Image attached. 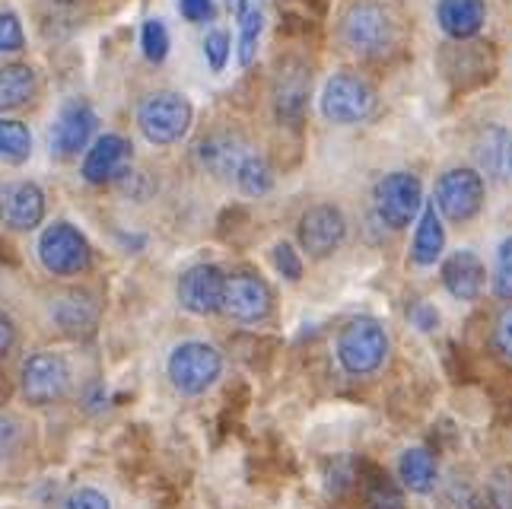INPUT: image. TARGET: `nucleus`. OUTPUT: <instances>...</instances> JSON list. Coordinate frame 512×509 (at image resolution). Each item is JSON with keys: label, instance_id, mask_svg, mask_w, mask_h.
Wrapping results in <instances>:
<instances>
[{"label": "nucleus", "instance_id": "f257e3e1", "mask_svg": "<svg viewBox=\"0 0 512 509\" xmlns=\"http://www.w3.org/2000/svg\"><path fill=\"white\" fill-rule=\"evenodd\" d=\"M344 45L366 61L388 58L401 42V23L392 7L379 0H353L341 20Z\"/></svg>", "mask_w": 512, "mask_h": 509}, {"label": "nucleus", "instance_id": "f03ea898", "mask_svg": "<svg viewBox=\"0 0 512 509\" xmlns=\"http://www.w3.org/2000/svg\"><path fill=\"white\" fill-rule=\"evenodd\" d=\"M388 357V331L376 319H353L338 335V363L350 376L376 373Z\"/></svg>", "mask_w": 512, "mask_h": 509}, {"label": "nucleus", "instance_id": "7ed1b4c3", "mask_svg": "<svg viewBox=\"0 0 512 509\" xmlns=\"http://www.w3.org/2000/svg\"><path fill=\"white\" fill-rule=\"evenodd\" d=\"M194 109L182 93H153L140 102L137 125L150 144H179L191 128Z\"/></svg>", "mask_w": 512, "mask_h": 509}, {"label": "nucleus", "instance_id": "20e7f679", "mask_svg": "<svg viewBox=\"0 0 512 509\" xmlns=\"http://www.w3.org/2000/svg\"><path fill=\"white\" fill-rule=\"evenodd\" d=\"M376 109V90L366 77L341 70L322 90V115L334 125H360Z\"/></svg>", "mask_w": 512, "mask_h": 509}, {"label": "nucleus", "instance_id": "39448f33", "mask_svg": "<svg viewBox=\"0 0 512 509\" xmlns=\"http://www.w3.org/2000/svg\"><path fill=\"white\" fill-rule=\"evenodd\" d=\"M169 379L182 395H201L214 385L223 373V357L217 347L204 341H185L172 350L169 357Z\"/></svg>", "mask_w": 512, "mask_h": 509}, {"label": "nucleus", "instance_id": "423d86ee", "mask_svg": "<svg viewBox=\"0 0 512 509\" xmlns=\"http://www.w3.org/2000/svg\"><path fill=\"white\" fill-rule=\"evenodd\" d=\"M373 201H376V214L385 226L404 230L423 210V185L414 172H388L376 182Z\"/></svg>", "mask_w": 512, "mask_h": 509}, {"label": "nucleus", "instance_id": "0eeeda50", "mask_svg": "<svg viewBox=\"0 0 512 509\" xmlns=\"http://www.w3.org/2000/svg\"><path fill=\"white\" fill-rule=\"evenodd\" d=\"M39 258L48 274H58V277L80 274V271H86V265H90V242H86V236L77 230V226L58 220L42 233Z\"/></svg>", "mask_w": 512, "mask_h": 509}, {"label": "nucleus", "instance_id": "6e6552de", "mask_svg": "<svg viewBox=\"0 0 512 509\" xmlns=\"http://www.w3.org/2000/svg\"><path fill=\"white\" fill-rule=\"evenodd\" d=\"M274 309V293L268 287V280H261L252 271H236L226 277V290H223V312L233 322L242 325H255L264 322Z\"/></svg>", "mask_w": 512, "mask_h": 509}, {"label": "nucleus", "instance_id": "1a4fd4ad", "mask_svg": "<svg viewBox=\"0 0 512 509\" xmlns=\"http://www.w3.org/2000/svg\"><path fill=\"white\" fill-rule=\"evenodd\" d=\"M436 210L452 223H468L484 204V179L474 169H449L436 182Z\"/></svg>", "mask_w": 512, "mask_h": 509}, {"label": "nucleus", "instance_id": "9d476101", "mask_svg": "<svg viewBox=\"0 0 512 509\" xmlns=\"http://www.w3.org/2000/svg\"><path fill=\"white\" fill-rule=\"evenodd\" d=\"M344 239H347V220L341 214V207L334 204H315L299 220V245L312 258H328L331 252L341 249Z\"/></svg>", "mask_w": 512, "mask_h": 509}, {"label": "nucleus", "instance_id": "9b49d317", "mask_svg": "<svg viewBox=\"0 0 512 509\" xmlns=\"http://www.w3.org/2000/svg\"><path fill=\"white\" fill-rule=\"evenodd\" d=\"M96 131V112L86 99H67L51 128V156L70 160L80 150H86L90 137Z\"/></svg>", "mask_w": 512, "mask_h": 509}, {"label": "nucleus", "instance_id": "f8f14e48", "mask_svg": "<svg viewBox=\"0 0 512 509\" xmlns=\"http://www.w3.org/2000/svg\"><path fill=\"white\" fill-rule=\"evenodd\" d=\"M70 389V366L58 354H32L23 363V395L32 405H51Z\"/></svg>", "mask_w": 512, "mask_h": 509}, {"label": "nucleus", "instance_id": "ddd939ff", "mask_svg": "<svg viewBox=\"0 0 512 509\" xmlns=\"http://www.w3.org/2000/svg\"><path fill=\"white\" fill-rule=\"evenodd\" d=\"M274 112L284 125H296L309 109L312 96V67L303 61H284L274 77Z\"/></svg>", "mask_w": 512, "mask_h": 509}, {"label": "nucleus", "instance_id": "4468645a", "mask_svg": "<svg viewBox=\"0 0 512 509\" xmlns=\"http://www.w3.org/2000/svg\"><path fill=\"white\" fill-rule=\"evenodd\" d=\"M226 274L217 265H194L179 280V303L191 315H214L223 312Z\"/></svg>", "mask_w": 512, "mask_h": 509}, {"label": "nucleus", "instance_id": "2eb2a0df", "mask_svg": "<svg viewBox=\"0 0 512 509\" xmlns=\"http://www.w3.org/2000/svg\"><path fill=\"white\" fill-rule=\"evenodd\" d=\"M0 220H4L10 230L16 233H29L45 220V195L35 182H16L4 191L0 198Z\"/></svg>", "mask_w": 512, "mask_h": 509}, {"label": "nucleus", "instance_id": "dca6fc26", "mask_svg": "<svg viewBox=\"0 0 512 509\" xmlns=\"http://www.w3.org/2000/svg\"><path fill=\"white\" fill-rule=\"evenodd\" d=\"M131 163V144L121 134H105L99 137L93 150L86 153L83 160V179L90 185H102V182H112L118 179L121 172L128 169Z\"/></svg>", "mask_w": 512, "mask_h": 509}, {"label": "nucleus", "instance_id": "f3484780", "mask_svg": "<svg viewBox=\"0 0 512 509\" xmlns=\"http://www.w3.org/2000/svg\"><path fill=\"white\" fill-rule=\"evenodd\" d=\"M436 23L455 42L474 39L487 23V4L484 0H439Z\"/></svg>", "mask_w": 512, "mask_h": 509}, {"label": "nucleus", "instance_id": "a211bd4d", "mask_svg": "<svg viewBox=\"0 0 512 509\" xmlns=\"http://www.w3.org/2000/svg\"><path fill=\"white\" fill-rule=\"evenodd\" d=\"M484 265L474 252H452L443 261V284L455 296V300L471 303L484 293Z\"/></svg>", "mask_w": 512, "mask_h": 509}, {"label": "nucleus", "instance_id": "6ab92c4d", "mask_svg": "<svg viewBox=\"0 0 512 509\" xmlns=\"http://www.w3.org/2000/svg\"><path fill=\"white\" fill-rule=\"evenodd\" d=\"M252 147L236 134H214L198 147V156L207 172H214L217 179H236V169L242 166Z\"/></svg>", "mask_w": 512, "mask_h": 509}, {"label": "nucleus", "instance_id": "aec40b11", "mask_svg": "<svg viewBox=\"0 0 512 509\" xmlns=\"http://www.w3.org/2000/svg\"><path fill=\"white\" fill-rule=\"evenodd\" d=\"M51 319H55L67 335H86V331H93L99 309L90 293L70 290V293H61L55 306H51Z\"/></svg>", "mask_w": 512, "mask_h": 509}, {"label": "nucleus", "instance_id": "412c9836", "mask_svg": "<svg viewBox=\"0 0 512 509\" xmlns=\"http://www.w3.org/2000/svg\"><path fill=\"white\" fill-rule=\"evenodd\" d=\"M443 249H446V230H443V220H439V210L436 204H423L417 233H414V249H411L414 265L420 268L436 265V261L443 258Z\"/></svg>", "mask_w": 512, "mask_h": 509}, {"label": "nucleus", "instance_id": "4be33fe9", "mask_svg": "<svg viewBox=\"0 0 512 509\" xmlns=\"http://www.w3.org/2000/svg\"><path fill=\"white\" fill-rule=\"evenodd\" d=\"M398 475H401V484L408 487L411 494H430V490L436 487V478H439L436 455L423 446L404 449L401 459H398Z\"/></svg>", "mask_w": 512, "mask_h": 509}, {"label": "nucleus", "instance_id": "5701e85b", "mask_svg": "<svg viewBox=\"0 0 512 509\" xmlns=\"http://www.w3.org/2000/svg\"><path fill=\"white\" fill-rule=\"evenodd\" d=\"M39 80L29 64H7L0 67V112L23 109L26 102H32Z\"/></svg>", "mask_w": 512, "mask_h": 509}, {"label": "nucleus", "instance_id": "b1692460", "mask_svg": "<svg viewBox=\"0 0 512 509\" xmlns=\"http://www.w3.org/2000/svg\"><path fill=\"white\" fill-rule=\"evenodd\" d=\"M236 185L242 195H249V198H261V195H268V191L274 188V169L271 163L264 160L261 153H249L242 160V166L236 169Z\"/></svg>", "mask_w": 512, "mask_h": 509}, {"label": "nucleus", "instance_id": "393cba45", "mask_svg": "<svg viewBox=\"0 0 512 509\" xmlns=\"http://www.w3.org/2000/svg\"><path fill=\"white\" fill-rule=\"evenodd\" d=\"M32 153V134L23 121L0 118V163L4 166H20Z\"/></svg>", "mask_w": 512, "mask_h": 509}, {"label": "nucleus", "instance_id": "a878e982", "mask_svg": "<svg viewBox=\"0 0 512 509\" xmlns=\"http://www.w3.org/2000/svg\"><path fill=\"white\" fill-rule=\"evenodd\" d=\"M261 29H264V16H261L258 7H249L239 16V64L242 67H249L255 61Z\"/></svg>", "mask_w": 512, "mask_h": 509}, {"label": "nucleus", "instance_id": "bb28decb", "mask_svg": "<svg viewBox=\"0 0 512 509\" xmlns=\"http://www.w3.org/2000/svg\"><path fill=\"white\" fill-rule=\"evenodd\" d=\"M366 503H369V509H408L404 506L401 490L385 475H379V471H373L366 481Z\"/></svg>", "mask_w": 512, "mask_h": 509}, {"label": "nucleus", "instance_id": "cd10ccee", "mask_svg": "<svg viewBox=\"0 0 512 509\" xmlns=\"http://www.w3.org/2000/svg\"><path fill=\"white\" fill-rule=\"evenodd\" d=\"M140 45H144V55L153 64H163L169 55V32L163 26V20H147L144 32H140Z\"/></svg>", "mask_w": 512, "mask_h": 509}, {"label": "nucleus", "instance_id": "c85d7f7f", "mask_svg": "<svg viewBox=\"0 0 512 509\" xmlns=\"http://www.w3.org/2000/svg\"><path fill=\"white\" fill-rule=\"evenodd\" d=\"M229 51H233V45H229V35L223 29L207 32V39H204V58H207V64H210V70H214V74H220V70L226 67Z\"/></svg>", "mask_w": 512, "mask_h": 509}, {"label": "nucleus", "instance_id": "c756f323", "mask_svg": "<svg viewBox=\"0 0 512 509\" xmlns=\"http://www.w3.org/2000/svg\"><path fill=\"white\" fill-rule=\"evenodd\" d=\"M493 287H497V296L512 300V236L503 239L497 249V277H493Z\"/></svg>", "mask_w": 512, "mask_h": 509}, {"label": "nucleus", "instance_id": "7c9ffc66", "mask_svg": "<svg viewBox=\"0 0 512 509\" xmlns=\"http://www.w3.org/2000/svg\"><path fill=\"white\" fill-rule=\"evenodd\" d=\"M26 45V35H23V26L16 20L13 13H0V55L4 51H20Z\"/></svg>", "mask_w": 512, "mask_h": 509}, {"label": "nucleus", "instance_id": "2f4dec72", "mask_svg": "<svg viewBox=\"0 0 512 509\" xmlns=\"http://www.w3.org/2000/svg\"><path fill=\"white\" fill-rule=\"evenodd\" d=\"M274 268L284 274L287 280H296L303 277V261H299V255L293 252V245H287V242H277L274 245Z\"/></svg>", "mask_w": 512, "mask_h": 509}, {"label": "nucleus", "instance_id": "473e14b6", "mask_svg": "<svg viewBox=\"0 0 512 509\" xmlns=\"http://www.w3.org/2000/svg\"><path fill=\"white\" fill-rule=\"evenodd\" d=\"M493 350L497 357L512 363V306L503 309V315L497 319V328H493Z\"/></svg>", "mask_w": 512, "mask_h": 509}, {"label": "nucleus", "instance_id": "72a5a7b5", "mask_svg": "<svg viewBox=\"0 0 512 509\" xmlns=\"http://www.w3.org/2000/svg\"><path fill=\"white\" fill-rule=\"evenodd\" d=\"M61 509H112V503H109V497L99 494L93 487H77L74 494L61 503Z\"/></svg>", "mask_w": 512, "mask_h": 509}, {"label": "nucleus", "instance_id": "f704fd0d", "mask_svg": "<svg viewBox=\"0 0 512 509\" xmlns=\"http://www.w3.org/2000/svg\"><path fill=\"white\" fill-rule=\"evenodd\" d=\"M16 440H20V424L10 414H0V459L16 449Z\"/></svg>", "mask_w": 512, "mask_h": 509}, {"label": "nucleus", "instance_id": "c9c22d12", "mask_svg": "<svg viewBox=\"0 0 512 509\" xmlns=\"http://www.w3.org/2000/svg\"><path fill=\"white\" fill-rule=\"evenodd\" d=\"M411 322L423 331V335H430V331L439 328V312H436V306H430V303H417V306L411 309Z\"/></svg>", "mask_w": 512, "mask_h": 509}, {"label": "nucleus", "instance_id": "e433bc0d", "mask_svg": "<svg viewBox=\"0 0 512 509\" xmlns=\"http://www.w3.org/2000/svg\"><path fill=\"white\" fill-rule=\"evenodd\" d=\"M16 344V328L10 322V315L0 309V360H4Z\"/></svg>", "mask_w": 512, "mask_h": 509}, {"label": "nucleus", "instance_id": "4c0bfd02", "mask_svg": "<svg viewBox=\"0 0 512 509\" xmlns=\"http://www.w3.org/2000/svg\"><path fill=\"white\" fill-rule=\"evenodd\" d=\"M179 7L185 13V20L191 23H201L210 16V0H179Z\"/></svg>", "mask_w": 512, "mask_h": 509}, {"label": "nucleus", "instance_id": "58836bf2", "mask_svg": "<svg viewBox=\"0 0 512 509\" xmlns=\"http://www.w3.org/2000/svg\"><path fill=\"white\" fill-rule=\"evenodd\" d=\"M468 509H503V506L493 500V497H487V500H471Z\"/></svg>", "mask_w": 512, "mask_h": 509}, {"label": "nucleus", "instance_id": "ea45409f", "mask_svg": "<svg viewBox=\"0 0 512 509\" xmlns=\"http://www.w3.org/2000/svg\"><path fill=\"white\" fill-rule=\"evenodd\" d=\"M506 166H509V172H512V144H509V153H506Z\"/></svg>", "mask_w": 512, "mask_h": 509}, {"label": "nucleus", "instance_id": "a19ab883", "mask_svg": "<svg viewBox=\"0 0 512 509\" xmlns=\"http://www.w3.org/2000/svg\"><path fill=\"white\" fill-rule=\"evenodd\" d=\"M64 4H67V0H64Z\"/></svg>", "mask_w": 512, "mask_h": 509}]
</instances>
